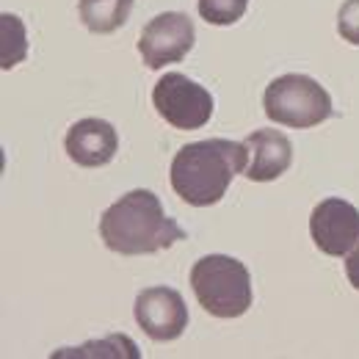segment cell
<instances>
[{
	"instance_id": "obj_5",
	"label": "cell",
	"mask_w": 359,
	"mask_h": 359,
	"mask_svg": "<svg viewBox=\"0 0 359 359\" xmlns=\"http://www.w3.org/2000/svg\"><path fill=\"white\" fill-rule=\"evenodd\" d=\"M152 105L177 130H199L213 116V97L205 86L185 78L182 72H166L155 89H152Z\"/></svg>"
},
{
	"instance_id": "obj_3",
	"label": "cell",
	"mask_w": 359,
	"mask_h": 359,
	"mask_svg": "<svg viewBox=\"0 0 359 359\" xmlns=\"http://www.w3.org/2000/svg\"><path fill=\"white\" fill-rule=\"evenodd\" d=\"M191 287L213 318H241L252 307V276L249 269L226 255H208L194 263L191 269Z\"/></svg>"
},
{
	"instance_id": "obj_6",
	"label": "cell",
	"mask_w": 359,
	"mask_h": 359,
	"mask_svg": "<svg viewBox=\"0 0 359 359\" xmlns=\"http://www.w3.org/2000/svg\"><path fill=\"white\" fill-rule=\"evenodd\" d=\"M196 39L194 22L182 11H166L152 17L141 36H138V53L149 69H163L166 64L182 61Z\"/></svg>"
},
{
	"instance_id": "obj_14",
	"label": "cell",
	"mask_w": 359,
	"mask_h": 359,
	"mask_svg": "<svg viewBox=\"0 0 359 359\" xmlns=\"http://www.w3.org/2000/svg\"><path fill=\"white\" fill-rule=\"evenodd\" d=\"M337 34L343 42L359 47V0H346L337 11Z\"/></svg>"
},
{
	"instance_id": "obj_11",
	"label": "cell",
	"mask_w": 359,
	"mask_h": 359,
	"mask_svg": "<svg viewBox=\"0 0 359 359\" xmlns=\"http://www.w3.org/2000/svg\"><path fill=\"white\" fill-rule=\"evenodd\" d=\"M133 3L135 0H78V11L91 34H114L130 20Z\"/></svg>"
},
{
	"instance_id": "obj_1",
	"label": "cell",
	"mask_w": 359,
	"mask_h": 359,
	"mask_svg": "<svg viewBox=\"0 0 359 359\" xmlns=\"http://www.w3.org/2000/svg\"><path fill=\"white\" fill-rule=\"evenodd\" d=\"M100 238L111 252L135 257L172 249L177 241H185V229L163 213V205L152 191L135 188L102 213Z\"/></svg>"
},
{
	"instance_id": "obj_7",
	"label": "cell",
	"mask_w": 359,
	"mask_h": 359,
	"mask_svg": "<svg viewBox=\"0 0 359 359\" xmlns=\"http://www.w3.org/2000/svg\"><path fill=\"white\" fill-rule=\"evenodd\" d=\"M310 235L323 255L346 257L359 243V210L340 196H329L315 205L310 216Z\"/></svg>"
},
{
	"instance_id": "obj_13",
	"label": "cell",
	"mask_w": 359,
	"mask_h": 359,
	"mask_svg": "<svg viewBox=\"0 0 359 359\" xmlns=\"http://www.w3.org/2000/svg\"><path fill=\"white\" fill-rule=\"evenodd\" d=\"M199 14L205 22L210 25H232L238 22L246 8H249V0H199Z\"/></svg>"
},
{
	"instance_id": "obj_2",
	"label": "cell",
	"mask_w": 359,
	"mask_h": 359,
	"mask_svg": "<svg viewBox=\"0 0 359 359\" xmlns=\"http://www.w3.org/2000/svg\"><path fill=\"white\" fill-rule=\"evenodd\" d=\"M249 163L246 144L208 138L185 144L172 161V188L182 202L194 208H210L222 202L235 175H243Z\"/></svg>"
},
{
	"instance_id": "obj_9",
	"label": "cell",
	"mask_w": 359,
	"mask_h": 359,
	"mask_svg": "<svg viewBox=\"0 0 359 359\" xmlns=\"http://www.w3.org/2000/svg\"><path fill=\"white\" fill-rule=\"evenodd\" d=\"M67 155L83 169H100L114 161L119 149V135L105 119H81L67 130Z\"/></svg>"
},
{
	"instance_id": "obj_10",
	"label": "cell",
	"mask_w": 359,
	"mask_h": 359,
	"mask_svg": "<svg viewBox=\"0 0 359 359\" xmlns=\"http://www.w3.org/2000/svg\"><path fill=\"white\" fill-rule=\"evenodd\" d=\"M243 144L249 152L243 175L252 182H271L282 177L293 163V144L279 130H255L252 135H246Z\"/></svg>"
},
{
	"instance_id": "obj_8",
	"label": "cell",
	"mask_w": 359,
	"mask_h": 359,
	"mask_svg": "<svg viewBox=\"0 0 359 359\" xmlns=\"http://www.w3.org/2000/svg\"><path fill=\"white\" fill-rule=\"evenodd\" d=\"M135 323L158 343L177 340L188 329V307L175 287L158 285L135 296Z\"/></svg>"
},
{
	"instance_id": "obj_15",
	"label": "cell",
	"mask_w": 359,
	"mask_h": 359,
	"mask_svg": "<svg viewBox=\"0 0 359 359\" xmlns=\"http://www.w3.org/2000/svg\"><path fill=\"white\" fill-rule=\"evenodd\" d=\"M346 276L354 285V290H359V243L346 255Z\"/></svg>"
},
{
	"instance_id": "obj_12",
	"label": "cell",
	"mask_w": 359,
	"mask_h": 359,
	"mask_svg": "<svg viewBox=\"0 0 359 359\" xmlns=\"http://www.w3.org/2000/svg\"><path fill=\"white\" fill-rule=\"evenodd\" d=\"M0 28H3V42H0V67L11 69L17 67L25 55H28V39H25V25L20 17L14 14H3L0 17Z\"/></svg>"
},
{
	"instance_id": "obj_4",
	"label": "cell",
	"mask_w": 359,
	"mask_h": 359,
	"mask_svg": "<svg viewBox=\"0 0 359 359\" xmlns=\"http://www.w3.org/2000/svg\"><path fill=\"white\" fill-rule=\"evenodd\" d=\"M263 108L271 122L282 128L307 130L332 116V97L310 75H279L263 97Z\"/></svg>"
}]
</instances>
